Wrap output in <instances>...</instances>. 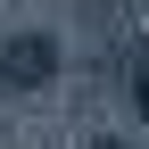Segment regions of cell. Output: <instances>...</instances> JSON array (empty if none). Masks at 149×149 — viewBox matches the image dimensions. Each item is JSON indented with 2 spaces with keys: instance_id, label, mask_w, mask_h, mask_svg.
Segmentation results:
<instances>
[{
  "instance_id": "6da1fadb",
  "label": "cell",
  "mask_w": 149,
  "mask_h": 149,
  "mask_svg": "<svg viewBox=\"0 0 149 149\" xmlns=\"http://www.w3.org/2000/svg\"><path fill=\"white\" fill-rule=\"evenodd\" d=\"M50 66H58V42H42V33H25V42H0V100H8V91L50 83Z\"/></svg>"
},
{
  "instance_id": "7a4b0ae2",
  "label": "cell",
  "mask_w": 149,
  "mask_h": 149,
  "mask_svg": "<svg viewBox=\"0 0 149 149\" xmlns=\"http://www.w3.org/2000/svg\"><path fill=\"white\" fill-rule=\"evenodd\" d=\"M108 149H124V141H108Z\"/></svg>"
}]
</instances>
